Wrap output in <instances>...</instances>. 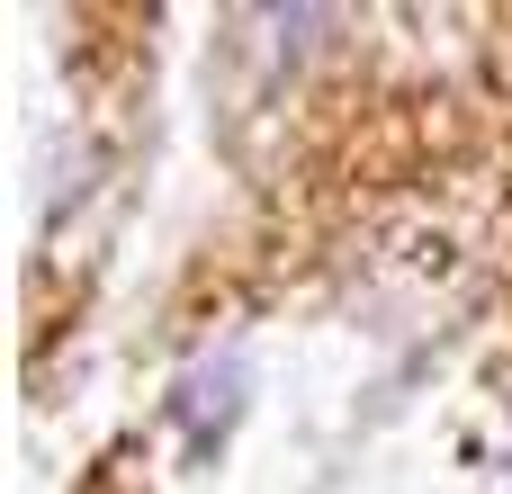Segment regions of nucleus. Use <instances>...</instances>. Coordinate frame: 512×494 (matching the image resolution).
I'll return each instance as SVG.
<instances>
[{
	"instance_id": "nucleus-1",
	"label": "nucleus",
	"mask_w": 512,
	"mask_h": 494,
	"mask_svg": "<svg viewBox=\"0 0 512 494\" xmlns=\"http://www.w3.org/2000/svg\"><path fill=\"white\" fill-rule=\"evenodd\" d=\"M171 414L189 423V441H198V450H207V441H225V423L243 414V360H198V369L180 378Z\"/></svg>"
}]
</instances>
